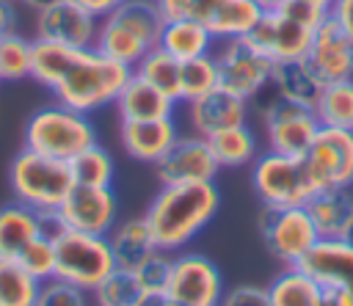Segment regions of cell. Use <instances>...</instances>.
Wrapping results in <instances>:
<instances>
[{
  "label": "cell",
  "instance_id": "6da1fadb",
  "mask_svg": "<svg viewBox=\"0 0 353 306\" xmlns=\"http://www.w3.org/2000/svg\"><path fill=\"white\" fill-rule=\"evenodd\" d=\"M132 69L102 55L97 47H69L47 39L33 41L30 77L50 88L55 102L94 113L116 102Z\"/></svg>",
  "mask_w": 353,
  "mask_h": 306
},
{
  "label": "cell",
  "instance_id": "7a4b0ae2",
  "mask_svg": "<svg viewBox=\"0 0 353 306\" xmlns=\"http://www.w3.org/2000/svg\"><path fill=\"white\" fill-rule=\"evenodd\" d=\"M218 207H221V193L215 182H176V185H160L143 218L154 234L157 248L174 254L185 248L193 237H199V232L207 229Z\"/></svg>",
  "mask_w": 353,
  "mask_h": 306
},
{
  "label": "cell",
  "instance_id": "3957f363",
  "mask_svg": "<svg viewBox=\"0 0 353 306\" xmlns=\"http://www.w3.org/2000/svg\"><path fill=\"white\" fill-rule=\"evenodd\" d=\"M163 22L165 17L157 0H124L99 19L94 47L132 69L152 47H157Z\"/></svg>",
  "mask_w": 353,
  "mask_h": 306
},
{
  "label": "cell",
  "instance_id": "277c9868",
  "mask_svg": "<svg viewBox=\"0 0 353 306\" xmlns=\"http://www.w3.org/2000/svg\"><path fill=\"white\" fill-rule=\"evenodd\" d=\"M8 185L17 201L39 212H55L74 187V176L66 160H55L22 146V152L11 160Z\"/></svg>",
  "mask_w": 353,
  "mask_h": 306
},
{
  "label": "cell",
  "instance_id": "5b68a950",
  "mask_svg": "<svg viewBox=\"0 0 353 306\" xmlns=\"http://www.w3.org/2000/svg\"><path fill=\"white\" fill-rule=\"evenodd\" d=\"M91 143H97V130L88 113L61 102L39 108L25 124V146L55 160L69 163Z\"/></svg>",
  "mask_w": 353,
  "mask_h": 306
},
{
  "label": "cell",
  "instance_id": "8992f818",
  "mask_svg": "<svg viewBox=\"0 0 353 306\" xmlns=\"http://www.w3.org/2000/svg\"><path fill=\"white\" fill-rule=\"evenodd\" d=\"M55 245V278H63L85 292H94L102 278L116 270V259L105 234H88L61 229L52 237Z\"/></svg>",
  "mask_w": 353,
  "mask_h": 306
},
{
  "label": "cell",
  "instance_id": "52a82bcc",
  "mask_svg": "<svg viewBox=\"0 0 353 306\" xmlns=\"http://www.w3.org/2000/svg\"><path fill=\"white\" fill-rule=\"evenodd\" d=\"M251 185L259 201L268 207H306L317 190L303 157L279 154L270 149L254 157Z\"/></svg>",
  "mask_w": 353,
  "mask_h": 306
},
{
  "label": "cell",
  "instance_id": "ba28073f",
  "mask_svg": "<svg viewBox=\"0 0 353 306\" xmlns=\"http://www.w3.org/2000/svg\"><path fill=\"white\" fill-rule=\"evenodd\" d=\"M212 55L218 63V85L234 96L251 102L265 91V85H270L273 61L248 36L223 39Z\"/></svg>",
  "mask_w": 353,
  "mask_h": 306
},
{
  "label": "cell",
  "instance_id": "9c48e42d",
  "mask_svg": "<svg viewBox=\"0 0 353 306\" xmlns=\"http://www.w3.org/2000/svg\"><path fill=\"white\" fill-rule=\"evenodd\" d=\"M259 234L265 248L281 265H298L301 256L320 240V232L306 207H268L256 212Z\"/></svg>",
  "mask_w": 353,
  "mask_h": 306
},
{
  "label": "cell",
  "instance_id": "30bf717a",
  "mask_svg": "<svg viewBox=\"0 0 353 306\" xmlns=\"http://www.w3.org/2000/svg\"><path fill=\"white\" fill-rule=\"evenodd\" d=\"M165 19H196L201 22L215 41L248 36L259 19V8L251 0H157Z\"/></svg>",
  "mask_w": 353,
  "mask_h": 306
},
{
  "label": "cell",
  "instance_id": "8fae6325",
  "mask_svg": "<svg viewBox=\"0 0 353 306\" xmlns=\"http://www.w3.org/2000/svg\"><path fill=\"white\" fill-rule=\"evenodd\" d=\"M262 124L268 135V149L279 154H292V157H303L309 152L312 138L320 127L309 105L284 99L276 91L262 108Z\"/></svg>",
  "mask_w": 353,
  "mask_h": 306
},
{
  "label": "cell",
  "instance_id": "7c38bea8",
  "mask_svg": "<svg viewBox=\"0 0 353 306\" xmlns=\"http://www.w3.org/2000/svg\"><path fill=\"white\" fill-rule=\"evenodd\" d=\"M303 160L317 187L353 185V130L320 124Z\"/></svg>",
  "mask_w": 353,
  "mask_h": 306
},
{
  "label": "cell",
  "instance_id": "4fadbf2b",
  "mask_svg": "<svg viewBox=\"0 0 353 306\" xmlns=\"http://www.w3.org/2000/svg\"><path fill=\"white\" fill-rule=\"evenodd\" d=\"M55 215L66 229L108 237V232L119 223V201L110 185H74L55 210Z\"/></svg>",
  "mask_w": 353,
  "mask_h": 306
},
{
  "label": "cell",
  "instance_id": "5bb4252c",
  "mask_svg": "<svg viewBox=\"0 0 353 306\" xmlns=\"http://www.w3.org/2000/svg\"><path fill=\"white\" fill-rule=\"evenodd\" d=\"M165 295L185 306H218L223 295V276L204 254H176Z\"/></svg>",
  "mask_w": 353,
  "mask_h": 306
},
{
  "label": "cell",
  "instance_id": "9a60e30c",
  "mask_svg": "<svg viewBox=\"0 0 353 306\" xmlns=\"http://www.w3.org/2000/svg\"><path fill=\"white\" fill-rule=\"evenodd\" d=\"M312 33H314V28L298 22L284 8H276V11H262L259 14V19L251 28L248 39L273 63H284V61H301V58H306Z\"/></svg>",
  "mask_w": 353,
  "mask_h": 306
},
{
  "label": "cell",
  "instance_id": "2e32d148",
  "mask_svg": "<svg viewBox=\"0 0 353 306\" xmlns=\"http://www.w3.org/2000/svg\"><path fill=\"white\" fill-rule=\"evenodd\" d=\"M221 165L210 152L207 138L201 135H179L174 146L154 163V176L160 185L176 182H215Z\"/></svg>",
  "mask_w": 353,
  "mask_h": 306
},
{
  "label": "cell",
  "instance_id": "e0dca14e",
  "mask_svg": "<svg viewBox=\"0 0 353 306\" xmlns=\"http://www.w3.org/2000/svg\"><path fill=\"white\" fill-rule=\"evenodd\" d=\"M303 61L323 83L353 77V39L331 14L314 28Z\"/></svg>",
  "mask_w": 353,
  "mask_h": 306
},
{
  "label": "cell",
  "instance_id": "ac0fdd59",
  "mask_svg": "<svg viewBox=\"0 0 353 306\" xmlns=\"http://www.w3.org/2000/svg\"><path fill=\"white\" fill-rule=\"evenodd\" d=\"M36 39L69 44V47H94L99 17L85 11L72 0H55L47 8L36 11Z\"/></svg>",
  "mask_w": 353,
  "mask_h": 306
},
{
  "label": "cell",
  "instance_id": "d6986e66",
  "mask_svg": "<svg viewBox=\"0 0 353 306\" xmlns=\"http://www.w3.org/2000/svg\"><path fill=\"white\" fill-rule=\"evenodd\" d=\"M328 295L339 287L353 284V243L345 237H320L298 262Z\"/></svg>",
  "mask_w": 353,
  "mask_h": 306
},
{
  "label": "cell",
  "instance_id": "ffe728a7",
  "mask_svg": "<svg viewBox=\"0 0 353 306\" xmlns=\"http://www.w3.org/2000/svg\"><path fill=\"white\" fill-rule=\"evenodd\" d=\"M188 119H190V127H193L196 135L210 138V135H215L221 130L245 124V119H248V99L234 96L232 91L218 85V88L207 91L204 96L188 102Z\"/></svg>",
  "mask_w": 353,
  "mask_h": 306
},
{
  "label": "cell",
  "instance_id": "44dd1931",
  "mask_svg": "<svg viewBox=\"0 0 353 306\" xmlns=\"http://www.w3.org/2000/svg\"><path fill=\"white\" fill-rule=\"evenodd\" d=\"M179 138L174 116L168 119H149V121H121L119 141L124 152L138 163H157Z\"/></svg>",
  "mask_w": 353,
  "mask_h": 306
},
{
  "label": "cell",
  "instance_id": "7402d4cb",
  "mask_svg": "<svg viewBox=\"0 0 353 306\" xmlns=\"http://www.w3.org/2000/svg\"><path fill=\"white\" fill-rule=\"evenodd\" d=\"M116 110L121 121H149V119H168L176 110V99L165 91L154 88L152 83L141 80L138 74H130L124 88L116 96Z\"/></svg>",
  "mask_w": 353,
  "mask_h": 306
},
{
  "label": "cell",
  "instance_id": "603a6c76",
  "mask_svg": "<svg viewBox=\"0 0 353 306\" xmlns=\"http://www.w3.org/2000/svg\"><path fill=\"white\" fill-rule=\"evenodd\" d=\"M306 210L320 232V237H345L353 221V185L317 187L306 201Z\"/></svg>",
  "mask_w": 353,
  "mask_h": 306
},
{
  "label": "cell",
  "instance_id": "cb8c5ba5",
  "mask_svg": "<svg viewBox=\"0 0 353 306\" xmlns=\"http://www.w3.org/2000/svg\"><path fill=\"white\" fill-rule=\"evenodd\" d=\"M44 232V212L11 201L0 207V259H17L19 251Z\"/></svg>",
  "mask_w": 353,
  "mask_h": 306
},
{
  "label": "cell",
  "instance_id": "d4e9b609",
  "mask_svg": "<svg viewBox=\"0 0 353 306\" xmlns=\"http://www.w3.org/2000/svg\"><path fill=\"white\" fill-rule=\"evenodd\" d=\"M108 243H110L116 267H124V270H135L141 262H146L157 251L154 234H152V229H149L143 215L116 223L108 232Z\"/></svg>",
  "mask_w": 353,
  "mask_h": 306
},
{
  "label": "cell",
  "instance_id": "484cf974",
  "mask_svg": "<svg viewBox=\"0 0 353 306\" xmlns=\"http://www.w3.org/2000/svg\"><path fill=\"white\" fill-rule=\"evenodd\" d=\"M157 47H163V50H165L168 55H174L176 61H190V58H199V55L212 52L215 36H212L201 22L176 17V19H165V22H163Z\"/></svg>",
  "mask_w": 353,
  "mask_h": 306
},
{
  "label": "cell",
  "instance_id": "4316f807",
  "mask_svg": "<svg viewBox=\"0 0 353 306\" xmlns=\"http://www.w3.org/2000/svg\"><path fill=\"white\" fill-rule=\"evenodd\" d=\"M270 306H325L328 292L298 265H284V270L268 284Z\"/></svg>",
  "mask_w": 353,
  "mask_h": 306
},
{
  "label": "cell",
  "instance_id": "83f0119b",
  "mask_svg": "<svg viewBox=\"0 0 353 306\" xmlns=\"http://www.w3.org/2000/svg\"><path fill=\"white\" fill-rule=\"evenodd\" d=\"M270 85L279 96L301 102L314 108L320 91H323V80L309 69V63L301 61H284V63H273V74H270Z\"/></svg>",
  "mask_w": 353,
  "mask_h": 306
},
{
  "label": "cell",
  "instance_id": "f1b7e54d",
  "mask_svg": "<svg viewBox=\"0 0 353 306\" xmlns=\"http://www.w3.org/2000/svg\"><path fill=\"white\" fill-rule=\"evenodd\" d=\"M212 157L218 160L221 168H237V165H248L256 157V138L248 130V124H237L229 130H221L215 135L207 138Z\"/></svg>",
  "mask_w": 353,
  "mask_h": 306
},
{
  "label": "cell",
  "instance_id": "f546056e",
  "mask_svg": "<svg viewBox=\"0 0 353 306\" xmlns=\"http://www.w3.org/2000/svg\"><path fill=\"white\" fill-rule=\"evenodd\" d=\"M312 110L317 121L325 127L353 130V77L325 83Z\"/></svg>",
  "mask_w": 353,
  "mask_h": 306
},
{
  "label": "cell",
  "instance_id": "4dcf8cb0",
  "mask_svg": "<svg viewBox=\"0 0 353 306\" xmlns=\"http://www.w3.org/2000/svg\"><path fill=\"white\" fill-rule=\"evenodd\" d=\"M132 74H138L141 80L152 83L154 88L165 91L168 96H174L179 102V74H182V61H176L174 55H168L163 47H152L135 66Z\"/></svg>",
  "mask_w": 353,
  "mask_h": 306
},
{
  "label": "cell",
  "instance_id": "1f68e13d",
  "mask_svg": "<svg viewBox=\"0 0 353 306\" xmlns=\"http://www.w3.org/2000/svg\"><path fill=\"white\" fill-rule=\"evenodd\" d=\"M41 281L17 259H0V306H36Z\"/></svg>",
  "mask_w": 353,
  "mask_h": 306
},
{
  "label": "cell",
  "instance_id": "d6a6232c",
  "mask_svg": "<svg viewBox=\"0 0 353 306\" xmlns=\"http://www.w3.org/2000/svg\"><path fill=\"white\" fill-rule=\"evenodd\" d=\"M94 306H141L146 292L135 276V270L116 267L108 278L99 281V287L91 292Z\"/></svg>",
  "mask_w": 353,
  "mask_h": 306
},
{
  "label": "cell",
  "instance_id": "836d02e7",
  "mask_svg": "<svg viewBox=\"0 0 353 306\" xmlns=\"http://www.w3.org/2000/svg\"><path fill=\"white\" fill-rule=\"evenodd\" d=\"M69 168H72L74 185H94V187L113 185V174H116L113 157L99 143H91L77 157H72L69 160Z\"/></svg>",
  "mask_w": 353,
  "mask_h": 306
},
{
  "label": "cell",
  "instance_id": "e575fe53",
  "mask_svg": "<svg viewBox=\"0 0 353 306\" xmlns=\"http://www.w3.org/2000/svg\"><path fill=\"white\" fill-rule=\"evenodd\" d=\"M212 88H218V63H215L212 52L190 58V61H182L179 102H193V99L204 96Z\"/></svg>",
  "mask_w": 353,
  "mask_h": 306
},
{
  "label": "cell",
  "instance_id": "d590c367",
  "mask_svg": "<svg viewBox=\"0 0 353 306\" xmlns=\"http://www.w3.org/2000/svg\"><path fill=\"white\" fill-rule=\"evenodd\" d=\"M33 63V41L25 36L6 30L0 36V83H17L30 77Z\"/></svg>",
  "mask_w": 353,
  "mask_h": 306
},
{
  "label": "cell",
  "instance_id": "8d00e7d4",
  "mask_svg": "<svg viewBox=\"0 0 353 306\" xmlns=\"http://www.w3.org/2000/svg\"><path fill=\"white\" fill-rule=\"evenodd\" d=\"M17 262L30 273L36 276L39 281H47L55 276V245H52V237L50 234H39L33 237L17 256Z\"/></svg>",
  "mask_w": 353,
  "mask_h": 306
},
{
  "label": "cell",
  "instance_id": "74e56055",
  "mask_svg": "<svg viewBox=\"0 0 353 306\" xmlns=\"http://www.w3.org/2000/svg\"><path fill=\"white\" fill-rule=\"evenodd\" d=\"M171 267H174V256L171 251L157 248L146 262H141L135 267V276L143 287L146 295H165L168 292V281H171Z\"/></svg>",
  "mask_w": 353,
  "mask_h": 306
},
{
  "label": "cell",
  "instance_id": "f35d334b",
  "mask_svg": "<svg viewBox=\"0 0 353 306\" xmlns=\"http://www.w3.org/2000/svg\"><path fill=\"white\" fill-rule=\"evenodd\" d=\"M36 306H88V292L52 276V278L41 281Z\"/></svg>",
  "mask_w": 353,
  "mask_h": 306
},
{
  "label": "cell",
  "instance_id": "ab89813d",
  "mask_svg": "<svg viewBox=\"0 0 353 306\" xmlns=\"http://www.w3.org/2000/svg\"><path fill=\"white\" fill-rule=\"evenodd\" d=\"M218 306H270L268 287L237 284V287H232V289H223Z\"/></svg>",
  "mask_w": 353,
  "mask_h": 306
},
{
  "label": "cell",
  "instance_id": "60d3db41",
  "mask_svg": "<svg viewBox=\"0 0 353 306\" xmlns=\"http://www.w3.org/2000/svg\"><path fill=\"white\" fill-rule=\"evenodd\" d=\"M342 28H345V33L353 39V0H334V6H331V11H328Z\"/></svg>",
  "mask_w": 353,
  "mask_h": 306
},
{
  "label": "cell",
  "instance_id": "b9f144b4",
  "mask_svg": "<svg viewBox=\"0 0 353 306\" xmlns=\"http://www.w3.org/2000/svg\"><path fill=\"white\" fill-rule=\"evenodd\" d=\"M72 3H77V6H83L85 11H91L94 17H105V14H110L119 3H124V0H72Z\"/></svg>",
  "mask_w": 353,
  "mask_h": 306
},
{
  "label": "cell",
  "instance_id": "7bdbcfd3",
  "mask_svg": "<svg viewBox=\"0 0 353 306\" xmlns=\"http://www.w3.org/2000/svg\"><path fill=\"white\" fill-rule=\"evenodd\" d=\"M336 306H353V284H347V287H339V289H334L331 295H328Z\"/></svg>",
  "mask_w": 353,
  "mask_h": 306
},
{
  "label": "cell",
  "instance_id": "ee69618b",
  "mask_svg": "<svg viewBox=\"0 0 353 306\" xmlns=\"http://www.w3.org/2000/svg\"><path fill=\"white\" fill-rule=\"evenodd\" d=\"M11 25H14V8L8 0H0V36L11 30Z\"/></svg>",
  "mask_w": 353,
  "mask_h": 306
},
{
  "label": "cell",
  "instance_id": "f6af8a7d",
  "mask_svg": "<svg viewBox=\"0 0 353 306\" xmlns=\"http://www.w3.org/2000/svg\"><path fill=\"white\" fill-rule=\"evenodd\" d=\"M141 306H185V303L174 300L171 295H146Z\"/></svg>",
  "mask_w": 353,
  "mask_h": 306
},
{
  "label": "cell",
  "instance_id": "bcb514c9",
  "mask_svg": "<svg viewBox=\"0 0 353 306\" xmlns=\"http://www.w3.org/2000/svg\"><path fill=\"white\" fill-rule=\"evenodd\" d=\"M259 11H276V8H281L287 0H251Z\"/></svg>",
  "mask_w": 353,
  "mask_h": 306
},
{
  "label": "cell",
  "instance_id": "7dc6e473",
  "mask_svg": "<svg viewBox=\"0 0 353 306\" xmlns=\"http://www.w3.org/2000/svg\"><path fill=\"white\" fill-rule=\"evenodd\" d=\"M19 3H25V6L33 8V11H41V8H47V6L55 3V0H19Z\"/></svg>",
  "mask_w": 353,
  "mask_h": 306
},
{
  "label": "cell",
  "instance_id": "c3c4849f",
  "mask_svg": "<svg viewBox=\"0 0 353 306\" xmlns=\"http://www.w3.org/2000/svg\"><path fill=\"white\" fill-rule=\"evenodd\" d=\"M301 3H309V6H317V8H323V11H331V6H334V0H301Z\"/></svg>",
  "mask_w": 353,
  "mask_h": 306
},
{
  "label": "cell",
  "instance_id": "681fc988",
  "mask_svg": "<svg viewBox=\"0 0 353 306\" xmlns=\"http://www.w3.org/2000/svg\"><path fill=\"white\" fill-rule=\"evenodd\" d=\"M345 240L353 243V221H350V226H347V232H345Z\"/></svg>",
  "mask_w": 353,
  "mask_h": 306
},
{
  "label": "cell",
  "instance_id": "f907efd6",
  "mask_svg": "<svg viewBox=\"0 0 353 306\" xmlns=\"http://www.w3.org/2000/svg\"><path fill=\"white\" fill-rule=\"evenodd\" d=\"M325 306H336V303H334V300H331V298H328V300H325Z\"/></svg>",
  "mask_w": 353,
  "mask_h": 306
},
{
  "label": "cell",
  "instance_id": "816d5d0a",
  "mask_svg": "<svg viewBox=\"0 0 353 306\" xmlns=\"http://www.w3.org/2000/svg\"><path fill=\"white\" fill-rule=\"evenodd\" d=\"M8 3H19V0H8Z\"/></svg>",
  "mask_w": 353,
  "mask_h": 306
}]
</instances>
